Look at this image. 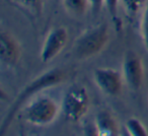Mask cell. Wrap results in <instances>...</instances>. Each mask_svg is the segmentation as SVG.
<instances>
[{"label": "cell", "mask_w": 148, "mask_h": 136, "mask_svg": "<svg viewBox=\"0 0 148 136\" xmlns=\"http://www.w3.org/2000/svg\"><path fill=\"white\" fill-rule=\"evenodd\" d=\"M66 77H67V73L64 69L60 67H55L41 73L37 77H35L33 80L29 81L19 91L18 95L15 98L14 102L11 104L9 109L7 110L2 120V123H1V127H0L1 136H4L5 132L9 129L10 125L12 124L15 115L27 102H31L33 99H35L38 93H42L45 89L61 84L63 81L66 80Z\"/></svg>", "instance_id": "1"}, {"label": "cell", "mask_w": 148, "mask_h": 136, "mask_svg": "<svg viewBox=\"0 0 148 136\" xmlns=\"http://www.w3.org/2000/svg\"><path fill=\"white\" fill-rule=\"evenodd\" d=\"M110 42V27L108 23L99 25L85 30L74 41L71 54L77 60H86L99 55Z\"/></svg>", "instance_id": "2"}, {"label": "cell", "mask_w": 148, "mask_h": 136, "mask_svg": "<svg viewBox=\"0 0 148 136\" xmlns=\"http://www.w3.org/2000/svg\"><path fill=\"white\" fill-rule=\"evenodd\" d=\"M61 110V106L49 95H39L29 102L23 115L29 123L35 126H47L53 123Z\"/></svg>", "instance_id": "3"}, {"label": "cell", "mask_w": 148, "mask_h": 136, "mask_svg": "<svg viewBox=\"0 0 148 136\" xmlns=\"http://www.w3.org/2000/svg\"><path fill=\"white\" fill-rule=\"evenodd\" d=\"M89 108V97L82 85L71 87L65 93L61 103V112L68 121L78 122L86 115Z\"/></svg>", "instance_id": "4"}, {"label": "cell", "mask_w": 148, "mask_h": 136, "mask_svg": "<svg viewBox=\"0 0 148 136\" xmlns=\"http://www.w3.org/2000/svg\"><path fill=\"white\" fill-rule=\"evenodd\" d=\"M122 74L127 87L133 91L141 89L144 82V65L141 57L134 51H127L123 58Z\"/></svg>", "instance_id": "5"}, {"label": "cell", "mask_w": 148, "mask_h": 136, "mask_svg": "<svg viewBox=\"0 0 148 136\" xmlns=\"http://www.w3.org/2000/svg\"><path fill=\"white\" fill-rule=\"evenodd\" d=\"M95 85L109 97H118L123 91L124 77L121 71L110 67L95 68L92 73Z\"/></svg>", "instance_id": "6"}, {"label": "cell", "mask_w": 148, "mask_h": 136, "mask_svg": "<svg viewBox=\"0 0 148 136\" xmlns=\"http://www.w3.org/2000/svg\"><path fill=\"white\" fill-rule=\"evenodd\" d=\"M68 38H69V34L66 27H53L47 34L42 45L41 53H40V58L42 61L44 63H48L55 59L65 48L68 42Z\"/></svg>", "instance_id": "7"}, {"label": "cell", "mask_w": 148, "mask_h": 136, "mask_svg": "<svg viewBox=\"0 0 148 136\" xmlns=\"http://www.w3.org/2000/svg\"><path fill=\"white\" fill-rule=\"evenodd\" d=\"M21 46L11 32L2 30L0 33V59L6 67H15L21 58Z\"/></svg>", "instance_id": "8"}, {"label": "cell", "mask_w": 148, "mask_h": 136, "mask_svg": "<svg viewBox=\"0 0 148 136\" xmlns=\"http://www.w3.org/2000/svg\"><path fill=\"white\" fill-rule=\"evenodd\" d=\"M99 136H119L120 130L114 115L108 110H101L95 119Z\"/></svg>", "instance_id": "9"}, {"label": "cell", "mask_w": 148, "mask_h": 136, "mask_svg": "<svg viewBox=\"0 0 148 136\" xmlns=\"http://www.w3.org/2000/svg\"><path fill=\"white\" fill-rule=\"evenodd\" d=\"M13 4L29 15L32 19L42 17L45 6V0H10Z\"/></svg>", "instance_id": "10"}, {"label": "cell", "mask_w": 148, "mask_h": 136, "mask_svg": "<svg viewBox=\"0 0 148 136\" xmlns=\"http://www.w3.org/2000/svg\"><path fill=\"white\" fill-rule=\"evenodd\" d=\"M62 5L64 10L75 19L84 16L90 10L88 0H62Z\"/></svg>", "instance_id": "11"}, {"label": "cell", "mask_w": 148, "mask_h": 136, "mask_svg": "<svg viewBox=\"0 0 148 136\" xmlns=\"http://www.w3.org/2000/svg\"><path fill=\"white\" fill-rule=\"evenodd\" d=\"M147 1L148 0H121V7L128 19H140Z\"/></svg>", "instance_id": "12"}, {"label": "cell", "mask_w": 148, "mask_h": 136, "mask_svg": "<svg viewBox=\"0 0 148 136\" xmlns=\"http://www.w3.org/2000/svg\"><path fill=\"white\" fill-rule=\"evenodd\" d=\"M124 127L132 136H148V132L145 126L137 118H129L125 122Z\"/></svg>", "instance_id": "13"}, {"label": "cell", "mask_w": 148, "mask_h": 136, "mask_svg": "<svg viewBox=\"0 0 148 136\" xmlns=\"http://www.w3.org/2000/svg\"><path fill=\"white\" fill-rule=\"evenodd\" d=\"M139 30L143 45L148 52V1L139 19Z\"/></svg>", "instance_id": "14"}, {"label": "cell", "mask_w": 148, "mask_h": 136, "mask_svg": "<svg viewBox=\"0 0 148 136\" xmlns=\"http://www.w3.org/2000/svg\"><path fill=\"white\" fill-rule=\"evenodd\" d=\"M121 7V0H105V8L109 12L111 19L119 23V9Z\"/></svg>", "instance_id": "15"}, {"label": "cell", "mask_w": 148, "mask_h": 136, "mask_svg": "<svg viewBox=\"0 0 148 136\" xmlns=\"http://www.w3.org/2000/svg\"><path fill=\"white\" fill-rule=\"evenodd\" d=\"M83 136H99L95 121L87 122L83 127Z\"/></svg>", "instance_id": "16"}, {"label": "cell", "mask_w": 148, "mask_h": 136, "mask_svg": "<svg viewBox=\"0 0 148 136\" xmlns=\"http://www.w3.org/2000/svg\"><path fill=\"white\" fill-rule=\"evenodd\" d=\"M89 8L93 13H99L105 7V0H88Z\"/></svg>", "instance_id": "17"}, {"label": "cell", "mask_w": 148, "mask_h": 136, "mask_svg": "<svg viewBox=\"0 0 148 136\" xmlns=\"http://www.w3.org/2000/svg\"><path fill=\"white\" fill-rule=\"evenodd\" d=\"M119 136H132L131 134L128 132V130L126 129L125 127H123L121 130H120V134H119Z\"/></svg>", "instance_id": "18"}, {"label": "cell", "mask_w": 148, "mask_h": 136, "mask_svg": "<svg viewBox=\"0 0 148 136\" xmlns=\"http://www.w3.org/2000/svg\"><path fill=\"white\" fill-rule=\"evenodd\" d=\"M18 136H27V134H25V133H21Z\"/></svg>", "instance_id": "19"}]
</instances>
